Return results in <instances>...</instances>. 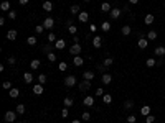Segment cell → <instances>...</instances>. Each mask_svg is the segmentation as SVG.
Masks as SVG:
<instances>
[{
    "label": "cell",
    "mask_w": 165,
    "mask_h": 123,
    "mask_svg": "<svg viewBox=\"0 0 165 123\" xmlns=\"http://www.w3.org/2000/svg\"><path fill=\"white\" fill-rule=\"evenodd\" d=\"M43 90H45L43 89V84H36L35 87H33V94L35 95H41V94H43Z\"/></svg>",
    "instance_id": "7"
},
{
    "label": "cell",
    "mask_w": 165,
    "mask_h": 123,
    "mask_svg": "<svg viewBox=\"0 0 165 123\" xmlns=\"http://www.w3.org/2000/svg\"><path fill=\"white\" fill-rule=\"evenodd\" d=\"M154 51H155V56H158V58H163V56H165V48H163V46L155 48Z\"/></svg>",
    "instance_id": "11"
},
{
    "label": "cell",
    "mask_w": 165,
    "mask_h": 123,
    "mask_svg": "<svg viewBox=\"0 0 165 123\" xmlns=\"http://www.w3.org/2000/svg\"><path fill=\"white\" fill-rule=\"evenodd\" d=\"M137 46H139L140 49H145V48L149 46V40H147V38H140V40L137 41Z\"/></svg>",
    "instance_id": "6"
},
{
    "label": "cell",
    "mask_w": 165,
    "mask_h": 123,
    "mask_svg": "<svg viewBox=\"0 0 165 123\" xmlns=\"http://www.w3.org/2000/svg\"><path fill=\"white\" fill-rule=\"evenodd\" d=\"M46 58H48V61H50V63H54V61H56V54H54V53H48Z\"/></svg>",
    "instance_id": "36"
},
{
    "label": "cell",
    "mask_w": 165,
    "mask_h": 123,
    "mask_svg": "<svg viewBox=\"0 0 165 123\" xmlns=\"http://www.w3.org/2000/svg\"><path fill=\"white\" fill-rule=\"evenodd\" d=\"M43 30H45L43 25H36V26H35V33L36 35H41V33H43Z\"/></svg>",
    "instance_id": "34"
},
{
    "label": "cell",
    "mask_w": 165,
    "mask_h": 123,
    "mask_svg": "<svg viewBox=\"0 0 165 123\" xmlns=\"http://www.w3.org/2000/svg\"><path fill=\"white\" fill-rule=\"evenodd\" d=\"M96 95L97 97H102V95H104V89H96Z\"/></svg>",
    "instance_id": "48"
},
{
    "label": "cell",
    "mask_w": 165,
    "mask_h": 123,
    "mask_svg": "<svg viewBox=\"0 0 165 123\" xmlns=\"http://www.w3.org/2000/svg\"><path fill=\"white\" fill-rule=\"evenodd\" d=\"M79 10H81V8H79V5H71V8H69L71 15H79V13H81Z\"/></svg>",
    "instance_id": "20"
},
{
    "label": "cell",
    "mask_w": 165,
    "mask_h": 123,
    "mask_svg": "<svg viewBox=\"0 0 165 123\" xmlns=\"http://www.w3.org/2000/svg\"><path fill=\"white\" fill-rule=\"evenodd\" d=\"M112 63H114V61H112V58H106V59H104V66H107V67L111 66Z\"/></svg>",
    "instance_id": "45"
},
{
    "label": "cell",
    "mask_w": 165,
    "mask_h": 123,
    "mask_svg": "<svg viewBox=\"0 0 165 123\" xmlns=\"http://www.w3.org/2000/svg\"><path fill=\"white\" fill-rule=\"evenodd\" d=\"M140 113H142V115H145V116H147V115H150V107H149V105H144L142 108H140Z\"/></svg>",
    "instance_id": "27"
},
{
    "label": "cell",
    "mask_w": 165,
    "mask_h": 123,
    "mask_svg": "<svg viewBox=\"0 0 165 123\" xmlns=\"http://www.w3.org/2000/svg\"><path fill=\"white\" fill-rule=\"evenodd\" d=\"M101 10L104 12V13H107V12H111L112 8H111V5H109L107 2H102V5H101Z\"/></svg>",
    "instance_id": "22"
},
{
    "label": "cell",
    "mask_w": 165,
    "mask_h": 123,
    "mask_svg": "<svg viewBox=\"0 0 165 123\" xmlns=\"http://www.w3.org/2000/svg\"><path fill=\"white\" fill-rule=\"evenodd\" d=\"M83 77L86 79V81H93V79H94V72H91V71H86V72L83 74Z\"/></svg>",
    "instance_id": "21"
},
{
    "label": "cell",
    "mask_w": 165,
    "mask_h": 123,
    "mask_svg": "<svg viewBox=\"0 0 165 123\" xmlns=\"http://www.w3.org/2000/svg\"><path fill=\"white\" fill-rule=\"evenodd\" d=\"M58 69L59 71H66V69H68V64H66V63H59L58 64Z\"/></svg>",
    "instance_id": "43"
},
{
    "label": "cell",
    "mask_w": 165,
    "mask_h": 123,
    "mask_svg": "<svg viewBox=\"0 0 165 123\" xmlns=\"http://www.w3.org/2000/svg\"><path fill=\"white\" fill-rule=\"evenodd\" d=\"M145 64H147V67H154L157 63H155V59H154V58H149L147 61H145Z\"/></svg>",
    "instance_id": "35"
},
{
    "label": "cell",
    "mask_w": 165,
    "mask_h": 123,
    "mask_svg": "<svg viewBox=\"0 0 165 123\" xmlns=\"http://www.w3.org/2000/svg\"><path fill=\"white\" fill-rule=\"evenodd\" d=\"M147 40H150V41L157 40V31H149L147 33Z\"/></svg>",
    "instance_id": "32"
},
{
    "label": "cell",
    "mask_w": 165,
    "mask_h": 123,
    "mask_svg": "<svg viewBox=\"0 0 165 123\" xmlns=\"http://www.w3.org/2000/svg\"><path fill=\"white\" fill-rule=\"evenodd\" d=\"M22 123H28V121H22Z\"/></svg>",
    "instance_id": "56"
},
{
    "label": "cell",
    "mask_w": 165,
    "mask_h": 123,
    "mask_svg": "<svg viewBox=\"0 0 165 123\" xmlns=\"http://www.w3.org/2000/svg\"><path fill=\"white\" fill-rule=\"evenodd\" d=\"M38 82L40 84H45L46 82V74H40V76H38Z\"/></svg>",
    "instance_id": "39"
},
{
    "label": "cell",
    "mask_w": 165,
    "mask_h": 123,
    "mask_svg": "<svg viewBox=\"0 0 165 123\" xmlns=\"http://www.w3.org/2000/svg\"><path fill=\"white\" fill-rule=\"evenodd\" d=\"M93 46L94 48H101L102 46V38H101V36H94V38H93Z\"/></svg>",
    "instance_id": "10"
},
{
    "label": "cell",
    "mask_w": 165,
    "mask_h": 123,
    "mask_svg": "<svg viewBox=\"0 0 165 123\" xmlns=\"http://www.w3.org/2000/svg\"><path fill=\"white\" fill-rule=\"evenodd\" d=\"M0 8L3 12H10V2H2L0 3Z\"/></svg>",
    "instance_id": "28"
},
{
    "label": "cell",
    "mask_w": 165,
    "mask_h": 123,
    "mask_svg": "<svg viewBox=\"0 0 165 123\" xmlns=\"http://www.w3.org/2000/svg\"><path fill=\"white\" fill-rule=\"evenodd\" d=\"M30 2V0H18V3H20V5H27Z\"/></svg>",
    "instance_id": "52"
},
{
    "label": "cell",
    "mask_w": 165,
    "mask_h": 123,
    "mask_svg": "<svg viewBox=\"0 0 165 123\" xmlns=\"http://www.w3.org/2000/svg\"><path fill=\"white\" fill-rule=\"evenodd\" d=\"M25 105H23V103H18V105H17V108H15V112L18 113V115H23V113H25Z\"/></svg>",
    "instance_id": "19"
},
{
    "label": "cell",
    "mask_w": 165,
    "mask_h": 123,
    "mask_svg": "<svg viewBox=\"0 0 165 123\" xmlns=\"http://www.w3.org/2000/svg\"><path fill=\"white\" fill-rule=\"evenodd\" d=\"M78 87H79V90H81V92L88 90V89H91V81H86V79H84L83 82H79V84H78Z\"/></svg>",
    "instance_id": "4"
},
{
    "label": "cell",
    "mask_w": 165,
    "mask_h": 123,
    "mask_svg": "<svg viewBox=\"0 0 165 123\" xmlns=\"http://www.w3.org/2000/svg\"><path fill=\"white\" fill-rule=\"evenodd\" d=\"M3 89H8V90L12 89V84H10V81H5V82H3Z\"/></svg>",
    "instance_id": "49"
},
{
    "label": "cell",
    "mask_w": 165,
    "mask_h": 123,
    "mask_svg": "<svg viewBox=\"0 0 165 123\" xmlns=\"http://www.w3.org/2000/svg\"><path fill=\"white\" fill-rule=\"evenodd\" d=\"M145 121H147V123H154L155 121V115H147V116H145Z\"/></svg>",
    "instance_id": "40"
},
{
    "label": "cell",
    "mask_w": 165,
    "mask_h": 123,
    "mask_svg": "<svg viewBox=\"0 0 165 123\" xmlns=\"http://www.w3.org/2000/svg\"><path fill=\"white\" fill-rule=\"evenodd\" d=\"M155 21V16L154 15H152V13H149V15H145V18H144V23L145 25H152V23H154Z\"/></svg>",
    "instance_id": "12"
},
{
    "label": "cell",
    "mask_w": 165,
    "mask_h": 123,
    "mask_svg": "<svg viewBox=\"0 0 165 123\" xmlns=\"http://www.w3.org/2000/svg\"><path fill=\"white\" fill-rule=\"evenodd\" d=\"M111 81H112V76H111V74H107V72L102 74V84H104V85L111 84Z\"/></svg>",
    "instance_id": "9"
},
{
    "label": "cell",
    "mask_w": 165,
    "mask_h": 123,
    "mask_svg": "<svg viewBox=\"0 0 165 123\" xmlns=\"http://www.w3.org/2000/svg\"><path fill=\"white\" fill-rule=\"evenodd\" d=\"M7 63H10V64H15V63H17V59H15L13 56H10V58L7 59Z\"/></svg>",
    "instance_id": "50"
},
{
    "label": "cell",
    "mask_w": 165,
    "mask_h": 123,
    "mask_svg": "<svg viewBox=\"0 0 165 123\" xmlns=\"http://www.w3.org/2000/svg\"><path fill=\"white\" fill-rule=\"evenodd\" d=\"M109 13H111V18H114V20H116V18H119V16H121L122 10H119V8H112L111 12H109Z\"/></svg>",
    "instance_id": "15"
},
{
    "label": "cell",
    "mask_w": 165,
    "mask_h": 123,
    "mask_svg": "<svg viewBox=\"0 0 165 123\" xmlns=\"http://www.w3.org/2000/svg\"><path fill=\"white\" fill-rule=\"evenodd\" d=\"M23 81H25L27 84H30L33 81V74L32 72H25V74H23Z\"/></svg>",
    "instance_id": "17"
},
{
    "label": "cell",
    "mask_w": 165,
    "mask_h": 123,
    "mask_svg": "<svg viewBox=\"0 0 165 123\" xmlns=\"http://www.w3.org/2000/svg\"><path fill=\"white\" fill-rule=\"evenodd\" d=\"M101 30H102V31H109V30H111V23H109V21H102Z\"/></svg>",
    "instance_id": "29"
},
{
    "label": "cell",
    "mask_w": 165,
    "mask_h": 123,
    "mask_svg": "<svg viewBox=\"0 0 165 123\" xmlns=\"http://www.w3.org/2000/svg\"><path fill=\"white\" fill-rule=\"evenodd\" d=\"M17 112H10V110H8V112L7 113H5V116H3V120L5 121H7V123H13L15 120H17Z\"/></svg>",
    "instance_id": "1"
},
{
    "label": "cell",
    "mask_w": 165,
    "mask_h": 123,
    "mask_svg": "<svg viewBox=\"0 0 165 123\" xmlns=\"http://www.w3.org/2000/svg\"><path fill=\"white\" fill-rule=\"evenodd\" d=\"M78 18H79V21H81V23H86L89 20V13H88V12H81V13L78 15Z\"/></svg>",
    "instance_id": "8"
},
{
    "label": "cell",
    "mask_w": 165,
    "mask_h": 123,
    "mask_svg": "<svg viewBox=\"0 0 165 123\" xmlns=\"http://www.w3.org/2000/svg\"><path fill=\"white\" fill-rule=\"evenodd\" d=\"M43 10L45 12H51L53 10V3L51 2H43Z\"/></svg>",
    "instance_id": "26"
},
{
    "label": "cell",
    "mask_w": 165,
    "mask_h": 123,
    "mask_svg": "<svg viewBox=\"0 0 165 123\" xmlns=\"http://www.w3.org/2000/svg\"><path fill=\"white\" fill-rule=\"evenodd\" d=\"M43 26H45V30H51L53 26H54V20L50 16V18H45L43 20Z\"/></svg>",
    "instance_id": "5"
},
{
    "label": "cell",
    "mask_w": 165,
    "mask_h": 123,
    "mask_svg": "<svg viewBox=\"0 0 165 123\" xmlns=\"http://www.w3.org/2000/svg\"><path fill=\"white\" fill-rule=\"evenodd\" d=\"M18 95H20V90L18 89H10V97L12 98H17Z\"/></svg>",
    "instance_id": "30"
},
{
    "label": "cell",
    "mask_w": 165,
    "mask_h": 123,
    "mask_svg": "<svg viewBox=\"0 0 165 123\" xmlns=\"http://www.w3.org/2000/svg\"><path fill=\"white\" fill-rule=\"evenodd\" d=\"M83 103H84V105H86V107H93L94 105V98L93 97H84V100H83Z\"/></svg>",
    "instance_id": "14"
},
{
    "label": "cell",
    "mask_w": 165,
    "mask_h": 123,
    "mask_svg": "<svg viewBox=\"0 0 165 123\" xmlns=\"http://www.w3.org/2000/svg\"><path fill=\"white\" fill-rule=\"evenodd\" d=\"M89 118H91L89 112H84V113H81V120H83V121H89Z\"/></svg>",
    "instance_id": "37"
},
{
    "label": "cell",
    "mask_w": 165,
    "mask_h": 123,
    "mask_svg": "<svg viewBox=\"0 0 165 123\" xmlns=\"http://www.w3.org/2000/svg\"><path fill=\"white\" fill-rule=\"evenodd\" d=\"M106 67H107V66H104V64H101V66H99V71H101V72H106Z\"/></svg>",
    "instance_id": "51"
},
{
    "label": "cell",
    "mask_w": 165,
    "mask_h": 123,
    "mask_svg": "<svg viewBox=\"0 0 165 123\" xmlns=\"http://www.w3.org/2000/svg\"><path fill=\"white\" fill-rule=\"evenodd\" d=\"M102 102H104L106 105H109V103H112V97L109 94H104V95H102Z\"/></svg>",
    "instance_id": "23"
},
{
    "label": "cell",
    "mask_w": 165,
    "mask_h": 123,
    "mask_svg": "<svg viewBox=\"0 0 165 123\" xmlns=\"http://www.w3.org/2000/svg\"><path fill=\"white\" fill-rule=\"evenodd\" d=\"M83 2H86V3H89V0H83Z\"/></svg>",
    "instance_id": "55"
},
{
    "label": "cell",
    "mask_w": 165,
    "mask_h": 123,
    "mask_svg": "<svg viewBox=\"0 0 165 123\" xmlns=\"http://www.w3.org/2000/svg\"><path fill=\"white\" fill-rule=\"evenodd\" d=\"M7 40H10V41L17 40V30H8L7 31Z\"/></svg>",
    "instance_id": "13"
},
{
    "label": "cell",
    "mask_w": 165,
    "mask_h": 123,
    "mask_svg": "<svg viewBox=\"0 0 165 123\" xmlns=\"http://www.w3.org/2000/svg\"><path fill=\"white\" fill-rule=\"evenodd\" d=\"M64 46H66L64 40H56V43H54V48H56V49H63Z\"/></svg>",
    "instance_id": "18"
},
{
    "label": "cell",
    "mask_w": 165,
    "mask_h": 123,
    "mask_svg": "<svg viewBox=\"0 0 165 123\" xmlns=\"http://www.w3.org/2000/svg\"><path fill=\"white\" fill-rule=\"evenodd\" d=\"M83 49H81V46H79V43H74L71 48H69V53L73 54V56H79V53H81Z\"/></svg>",
    "instance_id": "2"
},
{
    "label": "cell",
    "mask_w": 165,
    "mask_h": 123,
    "mask_svg": "<svg viewBox=\"0 0 165 123\" xmlns=\"http://www.w3.org/2000/svg\"><path fill=\"white\" fill-rule=\"evenodd\" d=\"M131 31H132V30H131L129 25H124V26H122V35H124V36H129Z\"/></svg>",
    "instance_id": "24"
},
{
    "label": "cell",
    "mask_w": 165,
    "mask_h": 123,
    "mask_svg": "<svg viewBox=\"0 0 165 123\" xmlns=\"http://www.w3.org/2000/svg\"><path fill=\"white\" fill-rule=\"evenodd\" d=\"M27 43H28L30 46H35V44H36V36H28Z\"/></svg>",
    "instance_id": "33"
},
{
    "label": "cell",
    "mask_w": 165,
    "mask_h": 123,
    "mask_svg": "<svg viewBox=\"0 0 165 123\" xmlns=\"http://www.w3.org/2000/svg\"><path fill=\"white\" fill-rule=\"evenodd\" d=\"M64 85H66V87H74V85H76V77L74 76H68L64 79Z\"/></svg>",
    "instance_id": "3"
},
{
    "label": "cell",
    "mask_w": 165,
    "mask_h": 123,
    "mask_svg": "<svg viewBox=\"0 0 165 123\" xmlns=\"http://www.w3.org/2000/svg\"><path fill=\"white\" fill-rule=\"evenodd\" d=\"M129 3H132V5H136V3H139V0H129Z\"/></svg>",
    "instance_id": "53"
},
{
    "label": "cell",
    "mask_w": 165,
    "mask_h": 123,
    "mask_svg": "<svg viewBox=\"0 0 165 123\" xmlns=\"http://www.w3.org/2000/svg\"><path fill=\"white\" fill-rule=\"evenodd\" d=\"M126 123H129V121H126Z\"/></svg>",
    "instance_id": "57"
},
{
    "label": "cell",
    "mask_w": 165,
    "mask_h": 123,
    "mask_svg": "<svg viewBox=\"0 0 165 123\" xmlns=\"http://www.w3.org/2000/svg\"><path fill=\"white\" fill-rule=\"evenodd\" d=\"M134 107V102L132 100H127V102H124V108H127V110H129V108H132Z\"/></svg>",
    "instance_id": "41"
},
{
    "label": "cell",
    "mask_w": 165,
    "mask_h": 123,
    "mask_svg": "<svg viewBox=\"0 0 165 123\" xmlns=\"http://www.w3.org/2000/svg\"><path fill=\"white\" fill-rule=\"evenodd\" d=\"M68 30H69V33H71V35H76V31H78L76 25H71V26H68Z\"/></svg>",
    "instance_id": "42"
},
{
    "label": "cell",
    "mask_w": 165,
    "mask_h": 123,
    "mask_svg": "<svg viewBox=\"0 0 165 123\" xmlns=\"http://www.w3.org/2000/svg\"><path fill=\"white\" fill-rule=\"evenodd\" d=\"M8 18H10V20H15V18H17V13H15L13 10H10V12H8Z\"/></svg>",
    "instance_id": "47"
},
{
    "label": "cell",
    "mask_w": 165,
    "mask_h": 123,
    "mask_svg": "<svg viewBox=\"0 0 165 123\" xmlns=\"http://www.w3.org/2000/svg\"><path fill=\"white\" fill-rule=\"evenodd\" d=\"M73 64H74L76 67H79V66L84 64V59H83L81 56H74V59H73Z\"/></svg>",
    "instance_id": "16"
},
{
    "label": "cell",
    "mask_w": 165,
    "mask_h": 123,
    "mask_svg": "<svg viewBox=\"0 0 165 123\" xmlns=\"http://www.w3.org/2000/svg\"><path fill=\"white\" fill-rule=\"evenodd\" d=\"M127 121H129V123H136L137 121V116L136 115H129V116H127Z\"/></svg>",
    "instance_id": "44"
},
{
    "label": "cell",
    "mask_w": 165,
    "mask_h": 123,
    "mask_svg": "<svg viewBox=\"0 0 165 123\" xmlns=\"http://www.w3.org/2000/svg\"><path fill=\"white\" fill-rule=\"evenodd\" d=\"M68 115H69V112H68V108L64 107L63 110H61V116H63V118H66V116H68Z\"/></svg>",
    "instance_id": "46"
},
{
    "label": "cell",
    "mask_w": 165,
    "mask_h": 123,
    "mask_svg": "<svg viewBox=\"0 0 165 123\" xmlns=\"http://www.w3.org/2000/svg\"><path fill=\"white\" fill-rule=\"evenodd\" d=\"M30 67H32V69H38V67H40V61L38 59H33L32 63H30Z\"/></svg>",
    "instance_id": "31"
},
{
    "label": "cell",
    "mask_w": 165,
    "mask_h": 123,
    "mask_svg": "<svg viewBox=\"0 0 165 123\" xmlns=\"http://www.w3.org/2000/svg\"><path fill=\"white\" fill-rule=\"evenodd\" d=\"M71 123H81V120H73Z\"/></svg>",
    "instance_id": "54"
},
{
    "label": "cell",
    "mask_w": 165,
    "mask_h": 123,
    "mask_svg": "<svg viewBox=\"0 0 165 123\" xmlns=\"http://www.w3.org/2000/svg\"><path fill=\"white\" fill-rule=\"evenodd\" d=\"M63 103H64V107H66V108H69L74 102H73V98H71V97H66L64 100H63Z\"/></svg>",
    "instance_id": "25"
},
{
    "label": "cell",
    "mask_w": 165,
    "mask_h": 123,
    "mask_svg": "<svg viewBox=\"0 0 165 123\" xmlns=\"http://www.w3.org/2000/svg\"><path fill=\"white\" fill-rule=\"evenodd\" d=\"M48 41H50V43H56V35L50 31V35H48Z\"/></svg>",
    "instance_id": "38"
}]
</instances>
